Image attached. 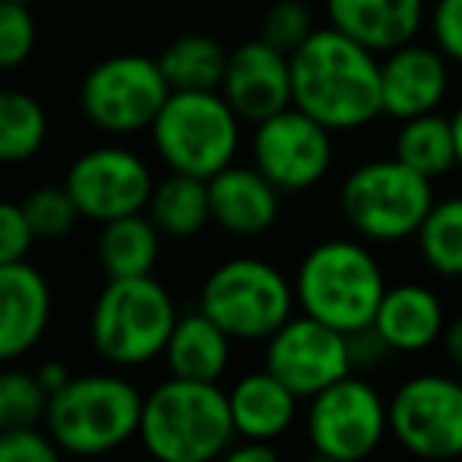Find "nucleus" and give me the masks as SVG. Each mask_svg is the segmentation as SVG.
I'll return each mask as SVG.
<instances>
[{
	"mask_svg": "<svg viewBox=\"0 0 462 462\" xmlns=\"http://www.w3.org/2000/svg\"><path fill=\"white\" fill-rule=\"evenodd\" d=\"M434 203V180L418 174L396 155L361 162L339 187L342 218L367 245L415 241Z\"/></svg>",
	"mask_w": 462,
	"mask_h": 462,
	"instance_id": "6",
	"label": "nucleus"
},
{
	"mask_svg": "<svg viewBox=\"0 0 462 462\" xmlns=\"http://www.w3.org/2000/svg\"><path fill=\"white\" fill-rule=\"evenodd\" d=\"M327 16L333 29L383 58L418 39L424 0H327Z\"/></svg>",
	"mask_w": 462,
	"mask_h": 462,
	"instance_id": "20",
	"label": "nucleus"
},
{
	"mask_svg": "<svg viewBox=\"0 0 462 462\" xmlns=\"http://www.w3.org/2000/svg\"><path fill=\"white\" fill-rule=\"evenodd\" d=\"M291 98L333 134H352L383 115L380 54L327 26L291 51Z\"/></svg>",
	"mask_w": 462,
	"mask_h": 462,
	"instance_id": "1",
	"label": "nucleus"
},
{
	"mask_svg": "<svg viewBox=\"0 0 462 462\" xmlns=\"http://www.w3.org/2000/svg\"><path fill=\"white\" fill-rule=\"evenodd\" d=\"M447 310L430 285L424 282H393L377 308L371 327L396 355H421L443 342Z\"/></svg>",
	"mask_w": 462,
	"mask_h": 462,
	"instance_id": "19",
	"label": "nucleus"
},
{
	"mask_svg": "<svg viewBox=\"0 0 462 462\" xmlns=\"http://www.w3.org/2000/svg\"><path fill=\"white\" fill-rule=\"evenodd\" d=\"M443 352L462 371V314H456L443 329Z\"/></svg>",
	"mask_w": 462,
	"mask_h": 462,
	"instance_id": "39",
	"label": "nucleus"
},
{
	"mask_svg": "<svg viewBox=\"0 0 462 462\" xmlns=\"http://www.w3.org/2000/svg\"><path fill=\"white\" fill-rule=\"evenodd\" d=\"M174 298L159 279H108L89 310V342L117 371L162 358L178 327Z\"/></svg>",
	"mask_w": 462,
	"mask_h": 462,
	"instance_id": "4",
	"label": "nucleus"
},
{
	"mask_svg": "<svg viewBox=\"0 0 462 462\" xmlns=\"http://www.w3.org/2000/svg\"><path fill=\"white\" fill-rule=\"evenodd\" d=\"M459 377H462V374H459Z\"/></svg>",
	"mask_w": 462,
	"mask_h": 462,
	"instance_id": "42",
	"label": "nucleus"
},
{
	"mask_svg": "<svg viewBox=\"0 0 462 462\" xmlns=\"http://www.w3.org/2000/svg\"><path fill=\"white\" fill-rule=\"evenodd\" d=\"M60 456L64 449L48 434V428L39 424L4 428L0 434V462H58Z\"/></svg>",
	"mask_w": 462,
	"mask_h": 462,
	"instance_id": "33",
	"label": "nucleus"
},
{
	"mask_svg": "<svg viewBox=\"0 0 462 462\" xmlns=\"http://www.w3.org/2000/svg\"><path fill=\"white\" fill-rule=\"evenodd\" d=\"M35 20L26 4L16 0H0V67L16 70L23 67L35 51Z\"/></svg>",
	"mask_w": 462,
	"mask_h": 462,
	"instance_id": "31",
	"label": "nucleus"
},
{
	"mask_svg": "<svg viewBox=\"0 0 462 462\" xmlns=\"http://www.w3.org/2000/svg\"><path fill=\"white\" fill-rule=\"evenodd\" d=\"M197 308L235 342H266L295 317V282L260 257H231L199 285Z\"/></svg>",
	"mask_w": 462,
	"mask_h": 462,
	"instance_id": "8",
	"label": "nucleus"
},
{
	"mask_svg": "<svg viewBox=\"0 0 462 462\" xmlns=\"http://www.w3.org/2000/svg\"><path fill=\"white\" fill-rule=\"evenodd\" d=\"M149 218L159 225L165 238L187 241L212 222L209 203V180L193 178V174L168 171L155 184L152 199H149Z\"/></svg>",
	"mask_w": 462,
	"mask_h": 462,
	"instance_id": "24",
	"label": "nucleus"
},
{
	"mask_svg": "<svg viewBox=\"0 0 462 462\" xmlns=\"http://www.w3.org/2000/svg\"><path fill=\"white\" fill-rule=\"evenodd\" d=\"M155 462H212L238 440L228 390L209 380L171 377L143 399L140 437Z\"/></svg>",
	"mask_w": 462,
	"mask_h": 462,
	"instance_id": "2",
	"label": "nucleus"
},
{
	"mask_svg": "<svg viewBox=\"0 0 462 462\" xmlns=\"http://www.w3.org/2000/svg\"><path fill=\"white\" fill-rule=\"evenodd\" d=\"M48 390L39 383L35 371H4L0 374V428L20 424H45Z\"/></svg>",
	"mask_w": 462,
	"mask_h": 462,
	"instance_id": "30",
	"label": "nucleus"
},
{
	"mask_svg": "<svg viewBox=\"0 0 462 462\" xmlns=\"http://www.w3.org/2000/svg\"><path fill=\"white\" fill-rule=\"evenodd\" d=\"M263 346V367H270L301 399H314L327 386L355 374L348 333L304 310L291 317L279 333H273Z\"/></svg>",
	"mask_w": 462,
	"mask_h": 462,
	"instance_id": "14",
	"label": "nucleus"
},
{
	"mask_svg": "<svg viewBox=\"0 0 462 462\" xmlns=\"http://www.w3.org/2000/svg\"><path fill=\"white\" fill-rule=\"evenodd\" d=\"M336 159L333 130L298 105L254 124L251 162L282 193H304L329 174Z\"/></svg>",
	"mask_w": 462,
	"mask_h": 462,
	"instance_id": "12",
	"label": "nucleus"
},
{
	"mask_svg": "<svg viewBox=\"0 0 462 462\" xmlns=\"http://www.w3.org/2000/svg\"><path fill=\"white\" fill-rule=\"evenodd\" d=\"M393 155L409 168H415L418 174H424V178H443L459 165L453 121L437 115V111L399 121V130L393 136Z\"/></svg>",
	"mask_w": 462,
	"mask_h": 462,
	"instance_id": "25",
	"label": "nucleus"
},
{
	"mask_svg": "<svg viewBox=\"0 0 462 462\" xmlns=\"http://www.w3.org/2000/svg\"><path fill=\"white\" fill-rule=\"evenodd\" d=\"M231 352H235V339L197 308L178 317V327L168 339L162 361L171 377L218 383L231 367Z\"/></svg>",
	"mask_w": 462,
	"mask_h": 462,
	"instance_id": "22",
	"label": "nucleus"
},
{
	"mask_svg": "<svg viewBox=\"0 0 462 462\" xmlns=\"http://www.w3.org/2000/svg\"><path fill=\"white\" fill-rule=\"evenodd\" d=\"M428 26L443 58L449 64H462V0H434Z\"/></svg>",
	"mask_w": 462,
	"mask_h": 462,
	"instance_id": "35",
	"label": "nucleus"
},
{
	"mask_svg": "<svg viewBox=\"0 0 462 462\" xmlns=\"http://www.w3.org/2000/svg\"><path fill=\"white\" fill-rule=\"evenodd\" d=\"M159 225L149 218V212L111 218L98 225L96 238V260L108 279H136L152 276L162 254Z\"/></svg>",
	"mask_w": 462,
	"mask_h": 462,
	"instance_id": "23",
	"label": "nucleus"
},
{
	"mask_svg": "<svg viewBox=\"0 0 462 462\" xmlns=\"http://www.w3.org/2000/svg\"><path fill=\"white\" fill-rule=\"evenodd\" d=\"M143 393L121 374H79L48 402L45 428L67 456H105L140 437Z\"/></svg>",
	"mask_w": 462,
	"mask_h": 462,
	"instance_id": "5",
	"label": "nucleus"
},
{
	"mask_svg": "<svg viewBox=\"0 0 462 462\" xmlns=\"http://www.w3.org/2000/svg\"><path fill=\"white\" fill-rule=\"evenodd\" d=\"M421 263L440 279H462V193L430 206L415 235Z\"/></svg>",
	"mask_w": 462,
	"mask_h": 462,
	"instance_id": "27",
	"label": "nucleus"
},
{
	"mask_svg": "<svg viewBox=\"0 0 462 462\" xmlns=\"http://www.w3.org/2000/svg\"><path fill=\"white\" fill-rule=\"evenodd\" d=\"M386 289L383 266L358 235L314 245L295 273L298 310L348 336L371 327Z\"/></svg>",
	"mask_w": 462,
	"mask_h": 462,
	"instance_id": "3",
	"label": "nucleus"
},
{
	"mask_svg": "<svg viewBox=\"0 0 462 462\" xmlns=\"http://www.w3.org/2000/svg\"><path fill=\"white\" fill-rule=\"evenodd\" d=\"M390 437L418 459L462 456V377H405L390 396Z\"/></svg>",
	"mask_w": 462,
	"mask_h": 462,
	"instance_id": "11",
	"label": "nucleus"
},
{
	"mask_svg": "<svg viewBox=\"0 0 462 462\" xmlns=\"http://www.w3.org/2000/svg\"><path fill=\"white\" fill-rule=\"evenodd\" d=\"M304 437L320 459H367L390 437V399H383L367 377H358V371L348 374L308 399Z\"/></svg>",
	"mask_w": 462,
	"mask_h": 462,
	"instance_id": "10",
	"label": "nucleus"
},
{
	"mask_svg": "<svg viewBox=\"0 0 462 462\" xmlns=\"http://www.w3.org/2000/svg\"><path fill=\"white\" fill-rule=\"evenodd\" d=\"M380 86H383V115L393 121H409L430 115L449 92V60L437 45H409L380 58Z\"/></svg>",
	"mask_w": 462,
	"mask_h": 462,
	"instance_id": "16",
	"label": "nucleus"
},
{
	"mask_svg": "<svg viewBox=\"0 0 462 462\" xmlns=\"http://www.w3.org/2000/svg\"><path fill=\"white\" fill-rule=\"evenodd\" d=\"M453 121V136H456V155H459V168H462V102L456 105V111L449 115Z\"/></svg>",
	"mask_w": 462,
	"mask_h": 462,
	"instance_id": "40",
	"label": "nucleus"
},
{
	"mask_svg": "<svg viewBox=\"0 0 462 462\" xmlns=\"http://www.w3.org/2000/svg\"><path fill=\"white\" fill-rule=\"evenodd\" d=\"M348 342H352L355 371H374V367L383 365L390 355H396L374 327H365V329H358V333H352V336H348Z\"/></svg>",
	"mask_w": 462,
	"mask_h": 462,
	"instance_id": "36",
	"label": "nucleus"
},
{
	"mask_svg": "<svg viewBox=\"0 0 462 462\" xmlns=\"http://www.w3.org/2000/svg\"><path fill=\"white\" fill-rule=\"evenodd\" d=\"M0 355L4 361H16L29 355L48 333L54 310V295L48 279L26 260L0 263Z\"/></svg>",
	"mask_w": 462,
	"mask_h": 462,
	"instance_id": "18",
	"label": "nucleus"
},
{
	"mask_svg": "<svg viewBox=\"0 0 462 462\" xmlns=\"http://www.w3.org/2000/svg\"><path fill=\"white\" fill-rule=\"evenodd\" d=\"M241 124L218 89H174L149 134L168 171L209 180L238 159Z\"/></svg>",
	"mask_w": 462,
	"mask_h": 462,
	"instance_id": "7",
	"label": "nucleus"
},
{
	"mask_svg": "<svg viewBox=\"0 0 462 462\" xmlns=\"http://www.w3.org/2000/svg\"><path fill=\"white\" fill-rule=\"evenodd\" d=\"M35 228L29 222L23 203H4L0 206V263H16L26 260V254L35 245Z\"/></svg>",
	"mask_w": 462,
	"mask_h": 462,
	"instance_id": "34",
	"label": "nucleus"
},
{
	"mask_svg": "<svg viewBox=\"0 0 462 462\" xmlns=\"http://www.w3.org/2000/svg\"><path fill=\"white\" fill-rule=\"evenodd\" d=\"M212 225L231 238H260L276 225L282 190L257 165H228L209 178Z\"/></svg>",
	"mask_w": 462,
	"mask_h": 462,
	"instance_id": "17",
	"label": "nucleus"
},
{
	"mask_svg": "<svg viewBox=\"0 0 462 462\" xmlns=\"http://www.w3.org/2000/svg\"><path fill=\"white\" fill-rule=\"evenodd\" d=\"M159 58L115 54L92 67L79 83V111L108 136H134L155 124L171 96Z\"/></svg>",
	"mask_w": 462,
	"mask_h": 462,
	"instance_id": "9",
	"label": "nucleus"
},
{
	"mask_svg": "<svg viewBox=\"0 0 462 462\" xmlns=\"http://www.w3.org/2000/svg\"><path fill=\"white\" fill-rule=\"evenodd\" d=\"M48 140V115L32 96L10 89L0 96V159L7 165L29 162Z\"/></svg>",
	"mask_w": 462,
	"mask_h": 462,
	"instance_id": "28",
	"label": "nucleus"
},
{
	"mask_svg": "<svg viewBox=\"0 0 462 462\" xmlns=\"http://www.w3.org/2000/svg\"><path fill=\"white\" fill-rule=\"evenodd\" d=\"M298 402H301V396L291 386H285L270 367L241 374L228 386L235 430L245 440L276 443L279 437H285L298 418Z\"/></svg>",
	"mask_w": 462,
	"mask_h": 462,
	"instance_id": "21",
	"label": "nucleus"
},
{
	"mask_svg": "<svg viewBox=\"0 0 462 462\" xmlns=\"http://www.w3.org/2000/svg\"><path fill=\"white\" fill-rule=\"evenodd\" d=\"M23 209H26L39 241H64L67 235L77 228L79 218H83L64 184L35 187V190L23 199Z\"/></svg>",
	"mask_w": 462,
	"mask_h": 462,
	"instance_id": "29",
	"label": "nucleus"
},
{
	"mask_svg": "<svg viewBox=\"0 0 462 462\" xmlns=\"http://www.w3.org/2000/svg\"><path fill=\"white\" fill-rule=\"evenodd\" d=\"M218 92L245 124H260L291 108V54L270 45L263 35L245 42L228 54V70Z\"/></svg>",
	"mask_w": 462,
	"mask_h": 462,
	"instance_id": "15",
	"label": "nucleus"
},
{
	"mask_svg": "<svg viewBox=\"0 0 462 462\" xmlns=\"http://www.w3.org/2000/svg\"><path fill=\"white\" fill-rule=\"evenodd\" d=\"M16 4H29V0H16Z\"/></svg>",
	"mask_w": 462,
	"mask_h": 462,
	"instance_id": "41",
	"label": "nucleus"
},
{
	"mask_svg": "<svg viewBox=\"0 0 462 462\" xmlns=\"http://www.w3.org/2000/svg\"><path fill=\"white\" fill-rule=\"evenodd\" d=\"M314 14L304 0H273L260 23V35L282 51H295L310 32H314Z\"/></svg>",
	"mask_w": 462,
	"mask_h": 462,
	"instance_id": "32",
	"label": "nucleus"
},
{
	"mask_svg": "<svg viewBox=\"0 0 462 462\" xmlns=\"http://www.w3.org/2000/svg\"><path fill=\"white\" fill-rule=\"evenodd\" d=\"M155 184L159 180L152 178L146 159L115 143L86 149L64 174V187L70 190L79 216L96 225L146 212Z\"/></svg>",
	"mask_w": 462,
	"mask_h": 462,
	"instance_id": "13",
	"label": "nucleus"
},
{
	"mask_svg": "<svg viewBox=\"0 0 462 462\" xmlns=\"http://www.w3.org/2000/svg\"><path fill=\"white\" fill-rule=\"evenodd\" d=\"M276 456L279 453L270 440H245V437H238L222 459H228V462H273Z\"/></svg>",
	"mask_w": 462,
	"mask_h": 462,
	"instance_id": "37",
	"label": "nucleus"
},
{
	"mask_svg": "<svg viewBox=\"0 0 462 462\" xmlns=\"http://www.w3.org/2000/svg\"><path fill=\"white\" fill-rule=\"evenodd\" d=\"M159 64L171 89H222L228 54L216 39L203 32H190L174 39L159 54Z\"/></svg>",
	"mask_w": 462,
	"mask_h": 462,
	"instance_id": "26",
	"label": "nucleus"
},
{
	"mask_svg": "<svg viewBox=\"0 0 462 462\" xmlns=\"http://www.w3.org/2000/svg\"><path fill=\"white\" fill-rule=\"evenodd\" d=\"M35 377H39V383L48 390V396H54V393L64 390V386L70 383L73 374L64 361H42V365L35 367Z\"/></svg>",
	"mask_w": 462,
	"mask_h": 462,
	"instance_id": "38",
	"label": "nucleus"
}]
</instances>
